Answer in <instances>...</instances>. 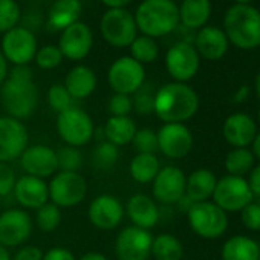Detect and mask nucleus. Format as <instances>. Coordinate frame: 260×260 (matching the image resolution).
Wrapping results in <instances>:
<instances>
[{
  "label": "nucleus",
  "instance_id": "obj_57",
  "mask_svg": "<svg viewBox=\"0 0 260 260\" xmlns=\"http://www.w3.org/2000/svg\"><path fill=\"white\" fill-rule=\"evenodd\" d=\"M258 121H260V109H258Z\"/></svg>",
  "mask_w": 260,
  "mask_h": 260
},
{
  "label": "nucleus",
  "instance_id": "obj_18",
  "mask_svg": "<svg viewBox=\"0 0 260 260\" xmlns=\"http://www.w3.org/2000/svg\"><path fill=\"white\" fill-rule=\"evenodd\" d=\"M92 46H93V36L86 23L77 22L61 31L58 40V49L61 51L63 58L80 61L89 55Z\"/></svg>",
  "mask_w": 260,
  "mask_h": 260
},
{
  "label": "nucleus",
  "instance_id": "obj_25",
  "mask_svg": "<svg viewBox=\"0 0 260 260\" xmlns=\"http://www.w3.org/2000/svg\"><path fill=\"white\" fill-rule=\"evenodd\" d=\"M63 86L66 87L72 100H86L93 93L96 87V75L90 68L80 64L68 72Z\"/></svg>",
  "mask_w": 260,
  "mask_h": 260
},
{
  "label": "nucleus",
  "instance_id": "obj_41",
  "mask_svg": "<svg viewBox=\"0 0 260 260\" xmlns=\"http://www.w3.org/2000/svg\"><path fill=\"white\" fill-rule=\"evenodd\" d=\"M48 104L55 112L60 113V112L69 109L71 106H74V100L63 84H54L48 90Z\"/></svg>",
  "mask_w": 260,
  "mask_h": 260
},
{
  "label": "nucleus",
  "instance_id": "obj_53",
  "mask_svg": "<svg viewBox=\"0 0 260 260\" xmlns=\"http://www.w3.org/2000/svg\"><path fill=\"white\" fill-rule=\"evenodd\" d=\"M252 155H254V158L260 159V132L255 135V138L252 141Z\"/></svg>",
  "mask_w": 260,
  "mask_h": 260
},
{
  "label": "nucleus",
  "instance_id": "obj_9",
  "mask_svg": "<svg viewBox=\"0 0 260 260\" xmlns=\"http://www.w3.org/2000/svg\"><path fill=\"white\" fill-rule=\"evenodd\" d=\"M144 66L132 57H119L107 71V83L115 93L134 95L144 86Z\"/></svg>",
  "mask_w": 260,
  "mask_h": 260
},
{
  "label": "nucleus",
  "instance_id": "obj_17",
  "mask_svg": "<svg viewBox=\"0 0 260 260\" xmlns=\"http://www.w3.org/2000/svg\"><path fill=\"white\" fill-rule=\"evenodd\" d=\"M185 181L187 178L179 167H162L152 182L153 198L164 205L176 204L185 194Z\"/></svg>",
  "mask_w": 260,
  "mask_h": 260
},
{
  "label": "nucleus",
  "instance_id": "obj_36",
  "mask_svg": "<svg viewBox=\"0 0 260 260\" xmlns=\"http://www.w3.org/2000/svg\"><path fill=\"white\" fill-rule=\"evenodd\" d=\"M36 223L43 233L55 231L61 223V208L52 202L45 204L43 207L37 210Z\"/></svg>",
  "mask_w": 260,
  "mask_h": 260
},
{
  "label": "nucleus",
  "instance_id": "obj_3",
  "mask_svg": "<svg viewBox=\"0 0 260 260\" xmlns=\"http://www.w3.org/2000/svg\"><path fill=\"white\" fill-rule=\"evenodd\" d=\"M143 36L156 39L173 32L179 23V10L173 0H144L135 16Z\"/></svg>",
  "mask_w": 260,
  "mask_h": 260
},
{
  "label": "nucleus",
  "instance_id": "obj_21",
  "mask_svg": "<svg viewBox=\"0 0 260 260\" xmlns=\"http://www.w3.org/2000/svg\"><path fill=\"white\" fill-rule=\"evenodd\" d=\"M223 138L236 149H246L252 144L257 135V125L254 119L246 113L230 115L222 127Z\"/></svg>",
  "mask_w": 260,
  "mask_h": 260
},
{
  "label": "nucleus",
  "instance_id": "obj_4",
  "mask_svg": "<svg viewBox=\"0 0 260 260\" xmlns=\"http://www.w3.org/2000/svg\"><path fill=\"white\" fill-rule=\"evenodd\" d=\"M223 32L228 42L240 49L260 46V11L251 5L231 7L225 14Z\"/></svg>",
  "mask_w": 260,
  "mask_h": 260
},
{
  "label": "nucleus",
  "instance_id": "obj_26",
  "mask_svg": "<svg viewBox=\"0 0 260 260\" xmlns=\"http://www.w3.org/2000/svg\"><path fill=\"white\" fill-rule=\"evenodd\" d=\"M80 0H55L48 13V25L54 31H63L77 23L81 16Z\"/></svg>",
  "mask_w": 260,
  "mask_h": 260
},
{
  "label": "nucleus",
  "instance_id": "obj_43",
  "mask_svg": "<svg viewBox=\"0 0 260 260\" xmlns=\"http://www.w3.org/2000/svg\"><path fill=\"white\" fill-rule=\"evenodd\" d=\"M107 109L110 112V116H128L134 110V103L130 95L115 93L109 98Z\"/></svg>",
  "mask_w": 260,
  "mask_h": 260
},
{
  "label": "nucleus",
  "instance_id": "obj_1",
  "mask_svg": "<svg viewBox=\"0 0 260 260\" xmlns=\"http://www.w3.org/2000/svg\"><path fill=\"white\" fill-rule=\"evenodd\" d=\"M0 98L8 116L19 121L29 118L39 104V90L34 83L32 71L28 66H14L2 84Z\"/></svg>",
  "mask_w": 260,
  "mask_h": 260
},
{
  "label": "nucleus",
  "instance_id": "obj_8",
  "mask_svg": "<svg viewBox=\"0 0 260 260\" xmlns=\"http://www.w3.org/2000/svg\"><path fill=\"white\" fill-rule=\"evenodd\" d=\"M100 29L103 39L115 48L130 46L138 31L135 17L124 8L107 10L101 19Z\"/></svg>",
  "mask_w": 260,
  "mask_h": 260
},
{
  "label": "nucleus",
  "instance_id": "obj_30",
  "mask_svg": "<svg viewBox=\"0 0 260 260\" xmlns=\"http://www.w3.org/2000/svg\"><path fill=\"white\" fill-rule=\"evenodd\" d=\"M260 248L246 236H233L222 246V260H258Z\"/></svg>",
  "mask_w": 260,
  "mask_h": 260
},
{
  "label": "nucleus",
  "instance_id": "obj_12",
  "mask_svg": "<svg viewBox=\"0 0 260 260\" xmlns=\"http://www.w3.org/2000/svg\"><path fill=\"white\" fill-rule=\"evenodd\" d=\"M2 54L14 66H26L36 58L37 39L29 29L16 26L4 34Z\"/></svg>",
  "mask_w": 260,
  "mask_h": 260
},
{
  "label": "nucleus",
  "instance_id": "obj_32",
  "mask_svg": "<svg viewBox=\"0 0 260 260\" xmlns=\"http://www.w3.org/2000/svg\"><path fill=\"white\" fill-rule=\"evenodd\" d=\"M155 260H182L184 245L173 234H159L153 237L152 254Z\"/></svg>",
  "mask_w": 260,
  "mask_h": 260
},
{
  "label": "nucleus",
  "instance_id": "obj_11",
  "mask_svg": "<svg viewBox=\"0 0 260 260\" xmlns=\"http://www.w3.org/2000/svg\"><path fill=\"white\" fill-rule=\"evenodd\" d=\"M153 236L149 230L135 225L119 231L115 240V254L118 260H149L152 254Z\"/></svg>",
  "mask_w": 260,
  "mask_h": 260
},
{
  "label": "nucleus",
  "instance_id": "obj_45",
  "mask_svg": "<svg viewBox=\"0 0 260 260\" xmlns=\"http://www.w3.org/2000/svg\"><path fill=\"white\" fill-rule=\"evenodd\" d=\"M242 222L243 225L251 230V231H260V205L258 204H248L243 210H242Z\"/></svg>",
  "mask_w": 260,
  "mask_h": 260
},
{
  "label": "nucleus",
  "instance_id": "obj_14",
  "mask_svg": "<svg viewBox=\"0 0 260 260\" xmlns=\"http://www.w3.org/2000/svg\"><path fill=\"white\" fill-rule=\"evenodd\" d=\"M28 143V130L22 121L8 115L0 116V162L20 158Z\"/></svg>",
  "mask_w": 260,
  "mask_h": 260
},
{
  "label": "nucleus",
  "instance_id": "obj_37",
  "mask_svg": "<svg viewBox=\"0 0 260 260\" xmlns=\"http://www.w3.org/2000/svg\"><path fill=\"white\" fill-rule=\"evenodd\" d=\"M20 20V8L16 0H0V32L16 28Z\"/></svg>",
  "mask_w": 260,
  "mask_h": 260
},
{
  "label": "nucleus",
  "instance_id": "obj_29",
  "mask_svg": "<svg viewBox=\"0 0 260 260\" xmlns=\"http://www.w3.org/2000/svg\"><path fill=\"white\" fill-rule=\"evenodd\" d=\"M179 10V22L188 29H201L211 14L210 0H182Z\"/></svg>",
  "mask_w": 260,
  "mask_h": 260
},
{
  "label": "nucleus",
  "instance_id": "obj_44",
  "mask_svg": "<svg viewBox=\"0 0 260 260\" xmlns=\"http://www.w3.org/2000/svg\"><path fill=\"white\" fill-rule=\"evenodd\" d=\"M16 182L17 179L14 170L7 162H0V198L11 194L14 191Z\"/></svg>",
  "mask_w": 260,
  "mask_h": 260
},
{
  "label": "nucleus",
  "instance_id": "obj_47",
  "mask_svg": "<svg viewBox=\"0 0 260 260\" xmlns=\"http://www.w3.org/2000/svg\"><path fill=\"white\" fill-rule=\"evenodd\" d=\"M43 260H77L72 251L63 246H54L43 254Z\"/></svg>",
  "mask_w": 260,
  "mask_h": 260
},
{
  "label": "nucleus",
  "instance_id": "obj_23",
  "mask_svg": "<svg viewBox=\"0 0 260 260\" xmlns=\"http://www.w3.org/2000/svg\"><path fill=\"white\" fill-rule=\"evenodd\" d=\"M125 213L135 226L143 230L153 228L159 220V208L156 202L143 193H137L127 201Z\"/></svg>",
  "mask_w": 260,
  "mask_h": 260
},
{
  "label": "nucleus",
  "instance_id": "obj_56",
  "mask_svg": "<svg viewBox=\"0 0 260 260\" xmlns=\"http://www.w3.org/2000/svg\"><path fill=\"white\" fill-rule=\"evenodd\" d=\"M237 2V5H249L252 0H236Z\"/></svg>",
  "mask_w": 260,
  "mask_h": 260
},
{
  "label": "nucleus",
  "instance_id": "obj_58",
  "mask_svg": "<svg viewBox=\"0 0 260 260\" xmlns=\"http://www.w3.org/2000/svg\"><path fill=\"white\" fill-rule=\"evenodd\" d=\"M258 260H260V257H258Z\"/></svg>",
  "mask_w": 260,
  "mask_h": 260
},
{
  "label": "nucleus",
  "instance_id": "obj_16",
  "mask_svg": "<svg viewBox=\"0 0 260 260\" xmlns=\"http://www.w3.org/2000/svg\"><path fill=\"white\" fill-rule=\"evenodd\" d=\"M32 234V219L25 210L11 208L0 214V245L20 246Z\"/></svg>",
  "mask_w": 260,
  "mask_h": 260
},
{
  "label": "nucleus",
  "instance_id": "obj_52",
  "mask_svg": "<svg viewBox=\"0 0 260 260\" xmlns=\"http://www.w3.org/2000/svg\"><path fill=\"white\" fill-rule=\"evenodd\" d=\"M77 260H107V257L104 255V254H101V252H86V254H83L80 258H77Z\"/></svg>",
  "mask_w": 260,
  "mask_h": 260
},
{
  "label": "nucleus",
  "instance_id": "obj_46",
  "mask_svg": "<svg viewBox=\"0 0 260 260\" xmlns=\"http://www.w3.org/2000/svg\"><path fill=\"white\" fill-rule=\"evenodd\" d=\"M43 251L39 248V246H34V245H25L22 246L13 260H43Z\"/></svg>",
  "mask_w": 260,
  "mask_h": 260
},
{
  "label": "nucleus",
  "instance_id": "obj_34",
  "mask_svg": "<svg viewBox=\"0 0 260 260\" xmlns=\"http://www.w3.org/2000/svg\"><path fill=\"white\" fill-rule=\"evenodd\" d=\"M159 55V46L155 39L147 36H137V39L130 45V57L138 63H152Z\"/></svg>",
  "mask_w": 260,
  "mask_h": 260
},
{
  "label": "nucleus",
  "instance_id": "obj_15",
  "mask_svg": "<svg viewBox=\"0 0 260 260\" xmlns=\"http://www.w3.org/2000/svg\"><path fill=\"white\" fill-rule=\"evenodd\" d=\"M158 152L170 159L185 158L193 149V135L182 122H166L158 132Z\"/></svg>",
  "mask_w": 260,
  "mask_h": 260
},
{
  "label": "nucleus",
  "instance_id": "obj_50",
  "mask_svg": "<svg viewBox=\"0 0 260 260\" xmlns=\"http://www.w3.org/2000/svg\"><path fill=\"white\" fill-rule=\"evenodd\" d=\"M7 78H8V61L4 57V54L0 52V86L5 83Z\"/></svg>",
  "mask_w": 260,
  "mask_h": 260
},
{
  "label": "nucleus",
  "instance_id": "obj_40",
  "mask_svg": "<svg viewBox=\"0 0 260 260\" xmlns=\"http://www.w3.org/2000/svg\"><path fill=\"white\" fill-rule=\"evenodd\" d=\"M34 60H36L39 68H42L45 71H49V69H55V68H58L61 64L63 54L58 49V46L48 45V46H43V48L37 49V54H36Z\"/></svg>",
  "mask_w": 260,
  "mask_h": 260
},
{
  "label": "nucleus",
  "instance_id": "obj_35",
  "mask_svg": "<svg viewBox=\"0 0 260 260\" xmlns=\"http://www.w3.org/2000/svg\"><path fill=\"white\" fill-rule=\"evenodd\" d=\"M93 166L98 170H110L116 166L119 159V149L109 141H101L93 149Z\"/></svg>",
  "mask_w": 260,
  "mask_h": 260
},
{
  "label": "nucleus",
  "instance_id": "obj_48",
  "mask_svg": "<svg viewBox=\"0 0 260 260\" xmlns=\"http://www.w3.org/2000/svg\"><path fill=\"white\" fill-rule=\"evenodd\" d=\"M246 182L249 185V190H251L252 196L260 198V166L252 167V170L249 172V179Z\"/></svg>",
  "mask_w": 260,
  "mask_h": 260
},
{
  "label": "nucleus",
  "instance_id": "obj_19",
  "mask_svg": "<svg viewBox=\"0 0 260 260\" xmlns=\"http://www.w3.org/2000/svg\"><path fill=\"white\" fill-rule=\"evenodd\" d=\"M19 159L22 169L29 176L45 179L48 176H54L58 172L57 152L43 144L28 146Z\"/></svg>",
  "mask_w": 260,
  "mask_h": 260
},
{
  "label": "nucleus",
  "instance_id": "obj_5",
  "mask_svg": "<svg viewBox=\"0 0 260 260\" xmlns=\"http://www.w3.org/2000/svg\"><path fill=\"white\" fill-rule=\"evenodd\" d=\"M57 132L66 146L78 149L90 143L95 134V125L90 115L84 109L74 104L58 113Z\"/></svg>",
  "mask_w": 260,
  "mask_h": 260
},
{
  "label": "nucleus",
  "instance_id": "obj_54",
  "mask_svg": "<svg viewBox=\"0 0 260 260\" xmlns=\"http://www.w3.org/2000/svg\"><path fill=\"white\" fill-rule=\"evenodd\" d=\"M0 260H13V258H11V254H10V251H8V248H5V246H2V245H0Z\"/></svg>",
  "mask_w": 260,
  "mask_h": 260
},
{
  "label": "nucleus",
  "instance_id": "obj_28",
  "mask_svg": "<svg viewBox=\"0 0 260 260\" xmlns=\"http://www.w3.org/2000/svg\"><path fill=\"white\" fill-rule=\"evenodd\" d=\"M137 124L130 116H110L104 124V140L116 147L132 144L137 134Z\"/></svg>",
  "mask_w": 260,
  "mask_h": 260
},
{
  "label": "nucleus",
  "instance_id": "obj_24",
  "mask_svg": "<svg viewBox=\"0 0 260 260\" xmlns=\"http://www.w3.org/2000/svg\"><path fill=\"white\" fill-rule=\"evenodd\" d=\"M194 48L199 57L207 60H220L228 51V39L220 28L204 26L196 34Z\"/></svg>",
  "mask_w": 260,
  "mask_h": 260
},
{
  "label": "nucleus",
  "instance_id": "obj_51",
  "mask_svg": "<svg viewBox=\"0 0 260 260\" xmlns=\"http://www.w3.org/2000/svg\"><path fill=\"white\" fill-rule=\"evenodd\" d=\"M100 2H103L106 7L112 10V8H124L125 5L132 2V0H100Z\"/></svg>",
  "mask_w": 260,
  "mask_h": 260
},
{
  "label": "nucleus",
  "instance_id": "obj_7",
  "mask_svg": "<svg viewBox=\"0 0 260 260\" xmlns=\"http://www.w3.org/2000/svg\"><path fill=\"white\" fill-rule=\"evenodd\" d=\"M48 187L51 202L60 208H72L87 196V181L78 172H58Z\"/></svg>",
  "mask_w": 260,
  "mask_h": 260
},
{
  "label": "nucleus",
  "instance_id": "obj_39",
  "mask_svg": "<svg viewBox=\"0 0 260 260\" xmlns=\"http://www.w3.org/2000/svg\"><path fill=\"white\" fill-rule=\"evenodd\" d=\"M132 146L137 153H150L156 155L158 152V137L152 128H140L132 140Z\"/></svg>",
  "mask_w": 260,
  "mask_h": 260
},
{
  "label": "nucleus",
  "instance_id": "obj_38",
  "mask_svg": "<svg viewBox=\"0 0 260 260\" xmlns=\"http://www.w3.org/2000/svg\"><path fill=\"white\" fill-rule=\"evenodd\" d=\"M58 172H78L83 166V155L77 147L64 146L57 152Z\"/></svg>",
  "mask_w": 260,
  "mask_h": 260
},
{
  "label": "nucleus",
  "instance_id": "obj_49",
  "mask_svg": "<svg viewBox=\"0 0 260 260\" xmlns=\"http://www.w3.org/2000/svg\"><path fill=\"white\" fill-rule=\"evenodd\" d=\"M249 86L248 84H243V86H240L237 90H236V93H234V96H233V101L234 103H245L246 100H248V96H249Z\"/></svg>",
  "mask_w": 260,
  "mask_h": 260
},
{
  "label": "nucleus",
  "instance_id": "obj_13",
  "mask_svg": "<svg viewBox=\"0 0 260 260\" xmlns=\"http://www.w3.org/2000/svg\"><path fill=\"white\" fill-rule=\"evenodd\" d=\"M199 64L201 57L196 48L188 42H179L167 51L166 68L176 83H185L191 80L198 74Z\"/></svg>",
  "mask_w": 260,
  "mask_h": 260
},
{
  "label": "nucleus",
  "instance_id": "obj_42",
  "mask_svg": "<svg viewBox=\"0 0 260 260\" xmlns=\"http://www.w3.org/2000/svg\"><path fill=\"white\" fill-rule=\"evenodd\" d=\"M155 93L152 90H147L146 86H143L138 92L134 93V98H132L134 110L138 115H150V113H155Z\"/></svg>",
  "mask_w": 260,
  "mask_h": 260
},
{
  "label": "nucleus",
  "instance_id": "obj_22",
  "mask_svg": "<svg viewBox=\"0 0 260 260\" xmlns=\"http://www.w3.org/2000/svg\"><path fill=\"white\" fill-rule=\"evenodd\" d=\"M14 196L23 208L39 210L49 202V187L45 179L25 175L14 185Z\"/></svg>",
  "mask_w": 260,
  "mask_h": 260
},
{
  "label": "nucleus",
  "instance_id": "obj_10",
  "mask_svg": "<svg viewBox=\"0 0 260 260\" xmlns=\"http://www.w3.org/2000/svg\"><path fill=\"white\" fill-rule=\"evenodd\" d=\"M211 198L214 204L225 213H236L242 211L248 204H251L254 196L246 179L228 175L217 181Z\"/></svg>",
  "mask_w": 260,
  "mask_h": 260
},
{
  "label": "nucleus",
  "instance_id": "obj_31",
  "mask_svg": "<svg viewBox=\"0 0 260 260\" xmlns=\"http://www.w3.org/2000/svg\"><path fill=\"white\" fill-rule=\"evenodd\" d=\"M159 170H161V164L158 156L150 153H137L128 164L130 176L140 184L153 182Z\"/></svg>",
  "mask_w": 260,
  "mask_h": 260
},
{
  "label": "nucleus",
  "instance_id": "obj_6",
  "mask_svg": "<svg viewBox=\"0 0 260 260\" xmlns=\"http://www.w3.org/2000/svg\"><path fill=\"white\" fill-rule=\"evenodd\" d=\"M187 219L191 230L204 239H217L228 228V217L214 202H194L187 211Z\"/></svg>",
  "mask_w": 260,
  "mask_h": 260
},
{
  "label": "nucleus",
  "instance_id": "obj_59",
  "mask_svg": "<svg viewBox=\"0 0 260 260\" xmlns=\"http://www.w3.org/2000/svg\"><path fill=\"white\" fill-rule=\"evenodd\" d=\"M173 2H175V0H173Z\"/></svg>",
  "mask_w": 260,
  "mask_h": 260
},
{
  "label": "nucleus",
  "instance_id": "obj_27",
  "mask_svg": "<svg viewBox=\"0 0 260 260\" xmlns=\"http://www.w3.org/2000/svg\"><path fill=\"white\" fill-rule=\"evenodd\" d=\"M217 179L208 169L194 170L185 181V196L193 202L208 201L216 188Z\"/></svg>",
  "mask_w": 260,
  "mask_h": 260
},
{
  "label": "nucleus",
  "instance_id": "obj_2",
  "mask_svg": "<svg viewBox=\"0 0 260 260\" xmlns=\"http://www.w3.org/2000/svg\"><path fill=\"white\" fill-rule=\"evenodd\" d=\"M199 96L185 83L164 84L155 93V113L164 122H185L196 115Z\"/></svg>",
  "mask_w": 260,
  "mask_h": 260
},
{
  "label": "nucleus",
  "instance_id": "obj_55",
  "mask_svg": "<svg viewBox=\"0 0 260 260\" xmlns=\"http://www.w3.org/2000/svg\"><path fill=\"white\" fill-rule=\"evenodd\" d=\"M255 93H257V96L260 98V72H258V75H257V78H255Z\"/></svg>",
  "mask_w": 260,
  "mask_h": 260
},
{
  "label": "nucleus",
  "instance_id": "obj_33",
  "mask_svg": "<svg viewBox=\"0 0 260 260\" xmlns=\"http://www.w3.org/2000/svg\"><path fill=\"white\" fill-rule=\"evenodd\" d=\"M254 167V155L248 149H233L225 158V169L231 176H243Z\"/></svg>",
  "mask_w": 260,
  "mask_h": 260
},
{
  "label": "nucleus",
  "instance_id": "obj_20",
  "mask_svg": "<svg viewBox=\"0 0 260 260\" xmlns=\"http://www.w3.org/2000/svg\"><path fill=\"white\" fill-rule=\"evenodd\" d=\"M124 205L121 201L112 194H100L96 196L87 210V217L93 226L98 230H113L116 228L124 217Z\"/></svg>",
  "mask_w": 260,
  "mask_h": 260
}]
</instances>
